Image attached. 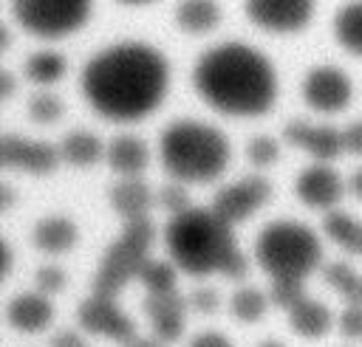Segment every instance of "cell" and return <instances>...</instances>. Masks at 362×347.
<instances>
[{
	"label": "cell",
	"instance_id": "obj_1",
	"mask_svg": "<svg viewBox=\"0 0 362 347\" xmlns=\"http://www.w3.org/2000/svg\"><path fill=\"white\" fill-rule=\"evenodd\" d=\"M79 85L99 113L133 118L161 99L167 85V59L144 39H119L85 59Z\"/></svg>",
	"mask_w": 362,
	"mask_h": 347
},
{
	"label": "cell",
	"instance_id": "obj_2",
	"mask_svg": "<svg viewBox=\"0 0 362 347\" xmlns=\"http://www.w3.org/2000/svg\"><path fill=\"white\" fill-rule=\"evenodd\" d=\"M195 90L229 113H257L274 99V68L255 45L221 39L192 62Z\"/></svg>",
	"mask_w": 362,
	"mask_h": 347
},
{
	"label": "cell",
	"instance_id": "obj_3",
	"mask_svg": "<svg viewBox=\"0 0 362 347\" xmlns=\"http://www.w3.org/2000/svg\"><path fill=\"white\" fill-rule=\"evenodd\" d=\"M158 152H161V164L175 178L201 181L221 172L229 155V144L215 124L184 116L161 127Z\"/></svg>",
	"mask_w": 362,
	"mask_h": 347
},
{
	"label": "cell",
	"instance_id": "obj_4",
	"mask_svg": "<svg viewBox=\"0 0 362 347\" xmlns=\"http://www.w3.org/2000/svg\"><path fill=\"white\" fill-rule=\"evenodd\" d=\"M164 243L173 260L189 274H206L221 268L226 254L235 248L232 229L212 209L187 206L175 212L164 226Z\"/></svg>",
	"mask_w": 362,
	"mask_h": 347
},
{
	"label": "cell",
	"instance_id": "obj_5",
	"mask_svg": "<svg viewBox=\"0 0 362 347\" xmlns=\"http://www.w3.org/2000/svg\"><path fill=\"white\" fill-rule=\"evenodd\" d=\"M255 254L272 279H303L320 260V240L303 220L280 217L257 231Z\"/></svg>",
	"mask_w": 362,
	"mask_h": 347
},
{
	"label": "cell",
	"instance_id": "obj_6",
	"mask_svg": "<svg viewBox=\"0 0 362 347\" xmlns=\"http://www.w3.org/2000/svg\"><path fill=\"white\" fill-rule=\"evenodd\" d=\"M153 231L156 229H153V220L147 214L130 217L124 223L122 237H116L102 254L99 271H96L93 285H90L93 296L110 299V293H116L122 288V282L139 271V265L147 260L144 251H147V243L153 240Z\"/></svg>",
	"mask_w": 362,
	"mask_h": 347
},
{
	"label": "cell",
	"instance_id": "obj_7",
	"mask_svg": "<svg viewBox=\"0 0 362 347\" xmlns=\"http://www.w3.org/2000/svg\"><path fill=\"white\" fill-rule=\"evenodd\" d=\"M88 11L85 0H11V14L37 34H59Z\"/></svg>",
	"mask_w": 362,
	"mask_h": 347
},
{
	"label": "cell",
	"instance_id": "obj_8",
	"mask_svg": "<svg viewBox=\"0 0 362 347\" xmlns=\"http://www.w3.org/2000/svg\"><path fill=\"white\" fill-rule=\"evenodd\" d=\"M269 192H272V186H269L266 178H260V175H243L235 183H223V186L215 189V195H212V212L218 217H223L226 223L229 220H240L260 200H266Z\"/></svg>",
	"mask_w": 362,
	"mask_h": 347
},
{
	"label": "cell",
	"instance_id": "obj_9",
	"mask_svg": "<svg viewBox=\"0 0 362 347\" xmlns=\"http://www.w3.org/2000/svg\"><path fill=\"white\" fill-rule=\"evenodd\" d=\"M303 96L308 104L331 110L348 102L351 96V82L337 65H314L303 76Z\"/></svg>",
	"mask_w": 362,
	"mask_h": 347
},
{
	"label": "cell",
	"instance_id": "obj_10",
	"mask_svg": "<svg viewBox=\"0 0 362 347\" xmlns=\"http://www.w3.org/2000/svg\"><path fill=\"white\" fill-rule=\"evenodd\" d=\"M76 319L85 330L107 333L113 339H133V322L105 296H88L76 308Z\"/></svg>",
	"mask_w": 362,
	"mask_h": 347
},
{
	"label": "cell",
	"instance_id": "obj_11",
	"mask_svg": "<svg viewBox=\"0 0 362 347\" xmlns=\"http://www.w3.org/2000/svg\"><path fill=\"white\" fill-rule=\"evenodd\" d=\"M0 155L8 166H25L31 172H45L57 164V147L48 141H28L17 133L0 138Z\"/></svg>",
	"mask_w": 362,
	"mask_h": 347
},
{
	"label": "cell",
	"instance_id": "obj_12",
	"mask_svg": "<svg viewBox=\"0 0 362 347\" xmlns=\"http://www.w3.org/2000/svg\"><path fill=\"white\" fill-rule=\"evenodd\" d=\"M294 189H297V195H300L305 203L328 209V206L339 197L342 183H339V175H337L328 164L314 161V164H308V166L300 169V175H297V181H294Z\"/></svg>",
	"mask_w": 362,
	"mask_h": 347
},
{
	"label": "cell",
	"instance_id": "obj_13",
	"mask_svg": "<svg viewBox=\"0 0 362 347\" xmlns=\"http://www.w3.org/2000/svg\"><path fill=\"white\" fill-rule=\"evenodd\" d=\"M184 305H187V302H184V296H181L178 291L147 293L144 302H141V308H144V313H147V319H150L156 336L164 339V341H173V339L181 333V327H184V319H181Z\"/></svg>",
	"mask_w": 362,
	"mask_h": 347
},
{
	"label": "cell",
	"instance_id": "obj_14",
	"mask_svg": "<svg viewBox=\"0 0 362 347\" xmlns=\"http://www.w3.org/2000/svg\"><path fill=\"white\" fill-rule=\"evenodd\" d=\"M283 135L294 144L308 147L317 158H331L342 147V130L334 124H308L303 118H288L283 124Z\"/></svg>",
	"mask_w": 362,
	"mask_h": 347
},
{
	"label": "cell",
	"instance_id": "obj_15",
	"mask_svg": "<svg viewBox=\"0 0 362 347\" xmlns=\"http://www.w3.org/2000/svg\"><path fill=\"white\" fill-rule=\"evenodd\" d=\"M311 11L308 0H249L246 14L269 28H297Z\"/></svg>",
	"mask_w": 362,
	"mask_h": 347
},
{
	"label": "cell",
	"instance_id": "obj_16",
	"mask_svg": "<svg viewBox=\"0 0 362 347\" xmlns=\"http://www.w3.org/2000/svg\"><path fill=\"white\" fill-rule=\"evenodd\" d=\"M6 316L20 330H40L51 319V302L40 293H14L6 302Z\"/></svg>",
	"mask_w": 362,
	"mask_h": 347
},
{
	"label": "cell",
	"instance_id": "obj_17",
	"mask_svg": "<svg viewBox=\"0 0 362 347\" xmlns=\"http://www.w3.org/2000/svg\"><path fill=\"white\" fill-rule=\"evenodd\" d=\"M107 195H110L113 209H116L119 214H124L127 220L144 214V209H147V203H150V189H147V183L139 181V178L119 181L116 186H110Z\"/></svg>",
	"mask_w": 362,
	"mask_h": 347
},
{
	"label": "cell",
	"instance_id": "obj_18",
	"mask_svg": "<svg viewBox=\"0 0 362 347\" xmlns=\"http://www.w3.org/2000/svg\"><path fill=\"white\" fill-rule=\"evenodd\" d=\"M74 234H76L74 223L62 214H48L34 223V243L45 251H62L65 245H71Z\"/></svg>",
	"mask_w": 362,
	"mask_h": 347
},
{
	"label": "cell",
	"instance_id": "obj_19",
	"mask_svg": "<svg viewBox=\"0 0 362 347\" xmlns=\"http://www.w3.org/2000/svg\"><path fill=\"white\" fill-rule=\"evenodd\" d=\"M107 161L119 172H136L147 161V147L136 135H127V133L124 135H116L110 141V147H107Z\"/></svg>",
	"mask_w": 362,
	"mask_h": 347
},
{
	"label": "cell",
	"instance_id": "obj_20",
	"mask_svg": "<svg viewBox=\"0 0 362 347\" xmlns=\"http://www.w3.org/2000/svg\"><path fill=\"white\" fill-rule=\"evenodd\" d=\"M288 322L303 336H317L331 324V310L317 299H300L294 308H288Z\"/></svg>",
	"mask_w": 362,
	"mask_h": 347
},
{
	"label": "cell",
	"instance_id": "obj_21",
	"mask_svg": "<svg viewBox=\"0 0 362 347\" xmlns=\"http://www.w3.org/2000/svg\"><path fill=\"white\" fill-rule=\"evenodd\" d=\"M322 226H325V231H328L337 243H342L345 248L362 254V223L354 220L348 212H342V209H328L325 217H322Z\"/></svg>",
	"mask_w": 362,
	"mask_h": 347
},
{
	"label": "cell",
	"instance_id": "obj_22",
	"mask_svg": "<svg viewBox=\"0 0 362 347\" xmlns=\"http://www.w3.org/2000/svg\"><path fill=\"white\" fill-rule=\"evenodd\" d=\"M334 31L351 51H362V0L345 3L334 11Z\"/></svg>",
	"mask_w": 362,
	"mask_h": 347
},
{
	"label": "cell",
	"instance_id": "obj_23",
	"mask_svg": "<svg viewBox=\"0 0 362 347\" xmlns=\"http://www.w3.org/2000/svg\"><path fill=\"white\" fill-rule=\"evenodd\" d=\"M322 276L339 288V293L348 299V305H362V276L354 274V268L342 260H331L322 265Z\"/></svg>",
	"mask_w": 362,
	"mask_h": 347
},
{
	"label": "cell",
	"instance_id": "obj_24",
	"mask_svg": "<svg viewBox=\"0 0 362 347\" xmlns=\"http://www.w3.org/2000/svg\"><path fill=\"white\" fill-rule=\"evenodd\" d=\"M99 150L102 147H99L96 133H90L85 127H76V130H71L62 138V155L68 161H74V164H90V161H96Z\"/></svg>",
	"mask_w": 362,
	"mask_h": 347
},
{
	"label": "cell",
	"instance_id": "obj_25",
	"mask_svg": "<svg viewBox=\"0 0 362 347\" xmlns=\"http://www.w3.org/2000/svg\"><path fill=\"white\" fill-rule=\"evenodd\" d=\"M175 20L184 28H209L218 20V6L212 0H184L175 6Z\"/></svg>",
	"mask_w": 362,
	"mask_h": 347
},
{
	"label": "cell",
	"instance_id": "obj_26",
	"mask_svg": "<svg viewBox=\"0 0 362 347\" xmlns=\"http://www.w3.org/2000/svg\"><path fill=\"white\" fill-rule=\"evenodd\" d=\"M136 276L150 288V293H167L173 291V268L161 260H144L136 271Z\"/></svg>",
	"mask_w": 362,
	"mask_h": 347
},
{
	"label": "cell",
	"instance_id": "obj_27",
	"mask_svg": "<svg viewBox=\"0 0 362 347\" xmlns=\"http://www.w3.org/2000/svg\"><path fill=\"white\" fill-rule=\"evenodd\" d=\"M263 305H266V299H263L260 288H255V285L238 288L232 293V302H229V308H232V313L238 319H257L263 313Z\"/></svg>",
	"mask_w": 362,
	"mask_h": 347
},
{
	"label": "cell",
	"instance_id": "obj_28",
	"mask_svg": "<svg viewBox=\"0 0 362 347\" xmlns=\"http://www.w3.org/2000/svg\"><path fill=\"white\" fill-rule=\"evenodd\" d=\"M62 56L57 51H34L28 59H25V73L31 79H54L59 76L62 71Z\"/></svg>",
	"mask_w": 362,
	"mask_h": 347
},
{
	"label": "cell",
	"instance_id": "obj_29",
	"mask_svg": "<svg viewBox=\"0 0 362 347\" xmlns=\"http://www.w3.org/2000/svg\"><path fill=\"white\" fill-rule=\"evenodd\" d=\"M62 110V102L59 96H54L51 90H37L31 99H28V113L40 121H48V118H57Z\"/></svg>",
	"mask_w": 362,
	"mask_h": 347
},
{
	"label": "cell",
	"instance_id": "obj_30",
	"mask_svg": "<svg viewBox=\"0 0 362 347\" xmlns=\"http://www.w3.org/2000/svg\"><path fill=\"white\" fill-rule=\"evenodd\" d=\"M272 299L277 305H286V308H294L303 296V279H272Z\"/></svg>",
	"mask_w": 362,
	"mask_h": 347
},
{
	"label": "cell",
	"instance_id": "obj_31",
	"mask_svg": "<svg viewBox=\"0 0 362 347\" xmlns=\"http://www.w3.org/2000/svg\"><path fill=\"white\" fill-rule=\"evenodd\" d=\"M246 155H249L255 164H266V161H272V158L277 155V144H274L272 135L257 133V135H252V138L246 141Z\"/></svg>",
	"mask_w": 362,
	"mask_h": 347
},
{
	"label": "cell",
	"instance_id": "obj_32",
	"mask_svg": "<svg viewBox=\"0 0 362 347\" xmlns=\"http://www.w3.org/2000/svg\"><path fill=\"white\" fill-rule=\"evenodd\" d=\"M156 197H158V203H161L164 209H170L173 214H175V212H184V209H187V200H189V197H187V189H184L181 183H164Z\"/></svg>",
	"mask_w": 362,
	"mask_h": 347
},
{
	"label": "cell",
	"instance_id": "obj_33",
	"mask_svg": "<svg viewBox=\"0 0 362 347\" xmlns=\"http://www.w3.org/2000/svg\"><path fill=\"white\" fill-rule=\"evenodd\" d=\"M187 302L195 308V310H215V305H218V293H215V288L212 285H195L189 293H187Z\"/></svg>",
	"mask_w": 362,
	"mask_h": 347
},
{
	"label": "cell",
	"instance_id": "obj_34",
	"mask_svg": "<svg viewBox=\"0 0 362 347\" xmlns=\"http://www.w3.org/2000/svg\"><path fill=\"white\" fill-rule=\"evenodd\" d=\"M34 279H37V285H40L42 291H59L62 282H65V276H62V271H59L57 265H40V268L34 271Z\"/></svg>",
	"mask_w": 362,
	"mask_h": 347
},
{
	"label": "cell",
	"instance_id": "obj_35",
	"mask_svg": "<svg viewBox=\"0 0 362 347\" xmlns=\"http://www.w3.org/2000/svg\"><path fill=\"white\" fill-rule=\"evenodd\" d=\"M339 327L348 336H362V305H348L339 313Z\"/></svg>",
	"mask_w": 362,
	"mask_h": 347
},
{
	"label": "cell",
	"instance_id": "obj_36",
	"mask_svg": "<svg viewBox=\"0 0 362 347\" xmlns=\"http://www.w3.org/2000/svg\"><path fill=\"white\" fill-rule=\"evenodd\" d=\"M187 347H232V344H229V339H226L223 333H218V330H201V333H195V336L189 339Z\"/></svg>",
	"mask_w": 362,
	"mask_h": 347
},
{
	"label": "cell",
	"instance_id": "obj_37",
	"mask_svg": "<svg viewBox=\"0 0 362 347\" xmlns=\"http://www.w3.org/2000/svg\"><path fill=\"white\" fill-rule=\"evenodd\" d=\"M221 271H223L226 276H243V274H246V257H243L238 248H232V251L226 254V260L221 262Z\"/></svg>",
	"mask_w": 362,
	"mask_h": 347
},
{
	"label": "cell",
	"instance_id": "obj_38",
	"mask_svg": "<svg viewBox=\"0 0 362 347\" xmlns=\"http://www.w3.org/2000/svg\"><path fill=\"white\" fill-rule=\"evenodd\" d=\"M342 147L351 150V152H362V118L359 121H351L342 130Z\"/></svg>",
	"mask_w": 362,
	"mask_h": 347
},
{
	"label": "cell",
	"instance_id": "obj_39",
	"mask_svg": "<svg viewBox=\"0 0 362 347\" xmlns=\"http://www.w3.org/2000/svg\"><path fill=\"white\" fill-rule=\"evenodd\" d=\"M51 347H85V344H82L79 333H74V330L62 327V330H57V333L51 336Z\"/></svg>",
	"mask_w": 362,
	"mask_h": 347
},
{
	"label": "cell",
	"instance_id": "obj_40",
	"mask_svg": "<svg viewBox=\"0 0 362 347\" xmlns=\"http://www.w3.org/2000/svg\"><path fill=\"white\" fill-rule=\"evenodd\" d=\"M11 90H14V79H11V71H8V68H3V71H0V93H3V96H8Z\"/></svg>",
	"mask_w": 362,
	"mask_h": 347
},
{
	"label": "cell",
	"instance_id": "obj_41",
	"mask_svg": "<svg viewBox=\"0 0 362 347\" xmlns=\"http://www.w3.org/2000/svg\"><path fill=\"white\" fill-rule=\"evenodd\" d=\"M348 189H351L354 195H359V197H362V166L351 172V178H348Z\"/></svg>",
	"mask_w": 362,
	"mask_h": 347
},
{
	"label": "cell",
	"instance_id": "obj_42",
	"mask_svg": "<svg viewBox=\"0 0 362 347\" xmlns=\"http://www.w3.org/2000/svg\"><path fill=\"white\" fill-rule=\"evenodd\" d=\"M124 347H158V341H153V339H141V336H136V339H130Z\"/></svg>",
	"mask_w": 362,
	"mask_h": 347
},
{
	"label": "cell",
	"instance_id": "obj_43",
	"mask_svg": "<svg viewBox=\"0 0 362 347\" xmlns=\"http://www.w3.org/2000/svg\"><path fill=\"white\" fill-rule=\"evenodd\" d=\"M0 200H3V206H11L14 192H11V186H8V183H3V186H0Z\"/></svg>",
	"mask_w": 362,
	"mask_h": 347
},
{
	"label": "cell",
	"instance_id": "obj_44",
	"mask_svg": "<svg viewBox=\"0 0 362 347\" xmlns=\"http://www.w3.org/2000/svg\"><path fill=\"white\" fill-rule=\"evenodd\" d=\"M8 268H11V245L3 243V271H8Z\"/></svg>",
	"mask_w": 362,
	"mask_h": 347
},
{
	"label": "cell",
	"instance_id": "obj_45",
	"mask_svg": "<svg viewBox=\"0 0 362 347\" xmlns=\"http://www.w3.org/2000/svg\"><path fill=\"white\" fill-rule=\"evenodd\" d=\"M257 347H283V344H280L277 339H263V341H260Z\"/></svg>",
	"mask_w": 362,
	"mask_h": 347
}]
</instances>
